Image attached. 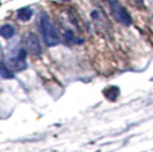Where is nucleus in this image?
I'll list each match as a JSON object with an SVG mask.
<instances>
[{
  "label": "nucleus",
  "instance_id": "nucleus-5",
  "mask_svg": "<svg viewBox=\"0 0 153 152\" xmlns=\"http://www.w3.org/2000/svg\"><path fill=\"white\" fill-rule=\"evenodd\" d=\"M14 34H15V29L13 25L10 24H5L0 28V36L4 37L5 39L12 38Z\"/></svg>",
  "mask_w": 153,
  "mask_h": 152
},
{
  "label": "nucleus",
  "instance_id": "nucleus-4",
  "mask_svg": "<svg viewBox=\"0 0 153 152\" xmlns=\"http://www.w3.org/2000/svg\"><path fill=\"white\" fill-rule=\"evenodd\" d=\"M26 45H27V47H29V49H30V51H31L32 54H34V55H40L41 54V46H40L38 37L34 33L30 32L27 34Z\"/></svg>",
  "mask_w": 153,
  "mask_h": 152
},
{
  "label": "nucleus",
  "instance_id": "nucleus-7",
  "mask_svg": "<svg viewBox=\"0 0 153 152\" xmlns=\"http://www.w3.org/2000/svg\"><path fill=\"white\" fill-rule=\"evenodd\" d=\"M103 93H104V95L106 96L108 100L114 101L115 98L118 97V95H119V88H118L117 86H112V87L106 88Z\"/></svg>",
  "mask_w": 153,
  "mask_h": 152
},
{
  "label": "nucleus",
  "instance_id": "nucleus-6",
  "mask_svg": "<svg viewBox=\"0 0 153 152\" xmlns=\"http://www.w3.org/2000/svg\"><path fill=\"white\" fill-rule=\"evenodd\" d=\"M17 17L23 22H26L32 17V10L29 7H24V8H19L17 10Z\"/></svg>",
  "mask_w": 153,
  "mask_h": 152
},
{
  "label": "nucleus",
  "instance_id": "nucleus-9",
  "mask_svg": "<svg viewBox=\"0 0 153 152\" xmlns=\"http://www.w3.org/2000/svg\"><path fill=\"white\" fill-rule=\"evenodd\" d=\"M64 37H65V40L68 41V42H71V44H81L82 42V40L81 39H78L76 38L74 36H73V33L71 31H66L64 33Z\"/></svg>",
  "mask_w": 153,
  "mask_h": 152
},
{
  "label": "nucleus",
  "instance_id": "nucleus-2",
  "mask_svg": "<svg viewBox=\"0 0 153 152\" xmlns=\"http://www.w3.org/2000/svg\"><path fill=\"white\" fill-rule=\"evenodd\" d=\"M108 6L111 9V13L119 23H121L123 25H130L133 19L130 17V15L126 10V8L122 6L118 0H108Z\"/></svg>",
  "mask_w": 153,
  "mask_h": 152
},
{
  "label": "nucleus",
  "instance_id": "nucleus-10",
  "mask_svg": "<svg viewBox=\"0 0 153 152\" xmlns=\"http://www.w3.org/2000/svg\"><path fill=\"white\" fill-rule=\"evenodd\" d=\"M63 1H69V0H63Z\"/></svg>",
  "mask_w": 153,
  "mask_h": 152
},
{
  "label": "nucleus",
  "instance_id": "nucleus-3",
  "mask_svg": "<svg viewBox=\"0 0 153 152\" xmlns=\"http://www.w3.org/2000/svg\"><path fill=\"white\" fill-rule=\"evenodd\" d=\"M26 53L24 49L19 48V51L14 54L13 56H10L8 58V64L9 68L15 71H21L24 70L26 68Z\"/></svg>",
  "mask_w": 153,
  "mask_h": 152
},
{
  "label": "nucleus",
  "instance_id": "nucleus-1",
  "mask_svg": "<svg viewBox=\"0 0 153 152\" xmlns=\"http://www.w3.org/2000/svg\"><path fill=\"white\" fill-rule=\"evenodd\" d=\"M40 29H41V33H42V38H44L47 46L53 47V46H56L59 44V37H58V33L55 29V25L47 15H44L41 17Z\"/></svg>",
  "mask_w": 153,
  "mask_h": 152
},
{
  "label": "nucleus",
  "instance_id": "nucleus-8",
  "mask_svg": "<svg viewBox=\"0 0 153 152\" xmlns=\"http://www.w3.org/2000/svg\"><path fill=\"white\" fill-rule=\"evenodd\" d=\"M0 77H2L4 79H12V78H14V75L13 72L7 69L4 64H0Z\"/></svg>",
  "mask_w": 153,
  "mask_h": 152
}]
</instances>
